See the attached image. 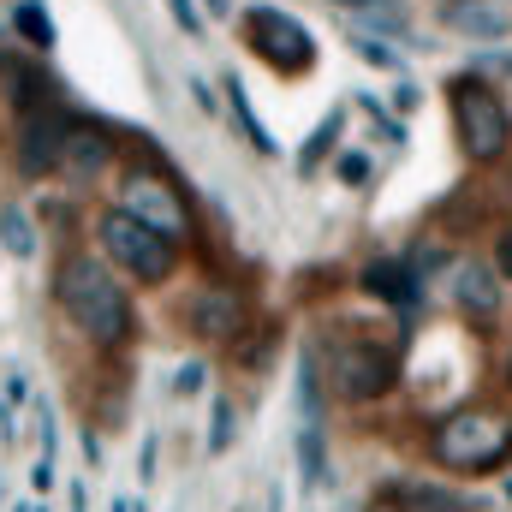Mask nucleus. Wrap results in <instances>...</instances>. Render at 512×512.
<instances>
[{"label": "nucleus", "instance_id": "obj_1", "mask_svg": "<svg viewBox=\"0 0 512 512\" xmlns=\"http://www.w3.org/2000/svg\"><path fill=\"white\" fill-rule=\"evenodd\" d=\"M54 304H60L66 322H72L84 340H96V346H120V340L131 334L126 286L84 251L60 256V268H54Z\"/></svg>", "mask_w": 512, "mask_h": 512}, {"label": "nucleus", "instance_id": "obj_2", "mask_svg": "<svg viewBox=\"0 0 512 512\" xmlns=\"http://www.w3.org/2000/svg\"><path fill=\"white\" fill-rule=\"evenodd\" d=\"M429 459H435L441 471L483 477V471H495V465L512 459V423L501 411H489V405H465V411H453V417L435 423Z\"/></svg>", "mask_w": 512, "mask_h": 512}, {"label": "nucleus", "instance_id": "obj_3", "mask_svg": "<svg viewBox=\"0 0 512 512\" xmlns=\"http://www.w3.org/2000/svg\"><path fill=\"white\" fill-rule=\"evenodd\" d=\"M447 102H453V131H459L465 161L489 167V161H501L512 149V114H507V102H501V90H495L489 78H477V72L453 78Z\"/></svg>", "mask_w": 512, "mask_h": 512}, {"label": "nucleus", "instance_id": "obj_4", "mask_svg": "<svg viewBox=\"0 0 512 512\" xmlns=\"http://www.w3.org/2000/svg\"><path fill=\"white\" fill-rule=\"evenodd\" d=\"M96 239H102V256L131 274L137 286H161V280H173V268H179V245L167 239V233H155L149 221H137L131 209H108L102 215V227H96Z\"/></svg>", "mask_w": 512, "mask_h": 512}, {"label": "nucleus", "instance_id": "obj_5", "mask_svg": "<svg viewBox=\"0 0 512 512\" xmlns=\"http://www.w3.org/2000/svg\"><path fill=\"white\" fill-rule=\"evenodd\" d=\"M328 382H334V393H340L346 405H370V399L393 393L399 358H393V346L370 340V334H340V340L328 346Z\"/></svg>", "mask_w": 512, "mask_h": 512}, {"label": "nucleus", "instance_id": "obj_6", "mask_svg": "<svg viewBox=\"0 0 512 512\" xmlns=\"http://www.w3.org/2000/svg\"><path fill=\"white\" fill-rule=\"evenodd\" d=\"M245 42L256 48V60H268L286 78H298V72L316 66V36L292 12H280V6H251L245 12Z\"/></svg>", "mask_w": 512, "mask_h": 512}, {"label": "nucleus", "instance_id": "obj_7", "mask_svg": "<svg viewBox=\"0 0 512 512\" xmlns=\"http://www.w3.org/2000/svg\"><path fill=\"white\" fill-rule=\"evenodd\" d=\"M120 209H131L137 221H149L155 233H167L173 245H179V239H191L185 197H179L161 173H149V167H131V173H126V185H120Z\"/></svg>", "mask_w": 512, "mask_h": 512}, {"label": "nucleus", "instance_id": "obj_8", "mask_svg": "<svg viewBox=\"0 0 512 512\" xmlns=\"http://www.w3.org/2000/svg\"><path fill=\"white\" fill-rule=\"evenodd\" d=\"M453 304L471 316V322H495L501 316V268L495 262H459L453 268Z\"/></svg>", "mask_w": 512, "mask_h": 512}, {"label": "nucleus", "instance_id": "obj_9", "mask_svg": "<svg viewBox=\"0 0 512 512\" xmlns=\"http://www.w3.org/2000/svg\"><path fill=\"white\" fill-rule=\"evenodd\" d=\"M114 161V143L102 126H84V120H66V143H60V173L72 185H90L102 167Z\"/></svg>", "mask_w": 512, "mask_h": 512}, {"label": "nucleus", "instance_id": "obj_10", "mask_svg": "<svg viewBox=\"0 0 512 512\" xmlns=\"http://www.w3.org/2000/svg\"><path fill=\"white\" fill-rule=\"evenodd\" d=\"M60 143H66V120L60 114H24V131H18V167L36 179V173H60Z\"/></svg>", "mask_w": 512, "mask_h": 512}, {"label": "nucleus", "instance_id": "obj_11", "mask_svg": "<svg viewBox=\"0 0 512 512\" xmlns=\"http://www.w3.org/2000/svg\"><path fill=\"white\" fill-rule=\"evenodd\" d=\"M364 292L393 304V310H417L423 304V280H417L411 262H370L364 268Z\"/></svg>", "mask_w": 512, "mask_h": 512}, {"label": "nucleus", "instance_id": "obj_12", "mask_svg": "<svg viewBox=\"0 0 512 512\" xmlns=\"http://www.w3.org/2000/svg\"><path fill=\"white\" fill-rule=\"evenodd\" d=\"M447 30L477 36V42H495V36L512 30V18L495 6V0H447Z\"/></svg>", "mask_w": 512, "mask_h": 512}, {"label": "nucleus", "instance_id": "obj_13", "mask_svg": "<svg viewBox=\"0 0 512 512\" xmlns=\"http://www.w3.org/2000/svg\"><path fill=\"white\" fill-rule=\"evenodd\" d=\"M239 322H245V310H239L233 292H203V298L191 304V328H197L203 340H233Z\"/></svg>", "mask_w": 512, "mask_h": 512}, {"label": "nucleus", "instance_id": "obj_14", "mask_svg": "<svg viewBox=\"0 0 512 512\" xmlns=\"http://www.w3.org/2000/svg\"><path fill=\"white\" fill-rule=\"evenodd\" d=\"M221 96H227V102H233V120H239V126H245V137H251V143H256V155H280V143H274V137H268V126H262V120H256L251 96H245V84H239V78H233V72H227V78H221Z\"/></svg>", "mask_w": 512, "mask_h": 512}, {"label": "nucleus", "instance_id": "obj_15", "mask_svg": "<svg viewBox=\"0 0 512 512\" xmlns=\"http://www.w3.org/2000/svg\"><path fill=\"white\" fill-rule=\"evenodd\" d=\"M298 465H304V489L328 483V447H322V417H304L298 429Z\"/></svg>", "mask_w": 512, "mask_h": 512}, {"label": "nucleus", "instance_id": "obj_16", "mask_svg": "<svg viewBox=\"0 0 512 512\" xmlns=\"http://www.w3.org/2000/svg\"><path fill=\"white\" fill-rule=\"evenodd\" d=\"M12 24H18V36L36 48V54H54V18H48V6L42 0H18V12H12Z\"/></svg>", "mask_w": 512, "mask_h": 512}, {"label": "nucleus", "instance_id": "obj_17", "mask_svg": "<svg viewBox=\"0 0 512 512\" xmlns=\"http://www.w3.org/2000/svg\"><path fill=\"white\" fill-rule=\"evenodd\" d=\"M0 245L12 256L36 251V233H30V221H24V209H0Z\"/></svg>", "mask_w": 512, "mask_h": 512}, {"label": "nucleus", "instance_id": "obj_18", "mask_svg": "<svg viewBox=\"0 0 512 512\" xmlns=\"http://www.w3.org/2000/svg\"><path fill=\"white\" fill-rule=\"evenodd\" d=\"M340 126H346V114H328V120L316 126V137H310V149L298 155V173H316V161H322V155H328V149L340 143Z\"/></svg>", "mask_w": 512, "mask_h": 512}, {"label": "nucleus", "instance_id": "obj_19", "mask_svg": "<svg viewBox=\"0 0 512 512\" xmlns=\"http://www.w3.org/2000/svg\"><path fill=\"white\" fill-rule=\"evenodd\" d=\"M233 423H239L233 399H227V393H215V417H209V453H227V447H233Z\"/></svg>", "mask_w": 512, "mask_h": 512}, {"label": "nucleus", "instance_id": "obj_20", "mask_svg": "<svg viewBox=\"0 0 512 512\" xmlns=\"http://www.w3.org/2000/svg\"><path fill=\"white\" fill-rule=\"evenodd\" d=\"M352 54H358L364 66H376V72H399V54H393L387 42H376V36H352Z\"/></svg>", "mask_w": 512, "mask_h": 512}, {"label": "nucleus", "instance_id": "obj_21", "mask_svg": "<svg viewBox=\"0 0 512 512\" xmlns=\"http://www.w3.org/2000/svg\"><path fill=\"white\" fill-rule=\"evenodd\" d=\"M167 12H173V24H179V30H185V36H203V24H209V18H203V6H197V0H167Z\"/></svg>", "mask_w": 512, "mask_h": 512}, {"label": "nucleus", "instance_id": "obj_22", "mask_svg": "<svg viewBox=\"0 0 512 512\" xmlns=\"http://www.w3.org/2000/svg\"><path fill=\"white\" fill-rule=\"evenodd\" d=\"M340 179H346V185H364V179H370V161H364V155H340Z\"/></svg>", "mask_w": 512, "mask_h": 512}, {"label": "nucleus", "instance_id": "obj_23", "mask_svg": "<svg viewBox=\"0 0 512 512\" xmlns=\"http://www.w3.org/2000/svg\"><path fill=\"white\" fill-rule=\"evenodd\" d=\"M203 387V364H185L179 376H173V393H197Z\"/></svg>", "mask_w": 512, "mask_h": 512}, {"label": "nucleus", "instance_id": "obj_24", "mask_svg": "<svg viewBox=\"0 0 512 512\" xmlns=\"http://www.w3.org/2000/svg\"><path fill=\"white\" fill-rule=\"evenodd\" d=\"M495 268H501V280H512V227L495 239Z\"/></svg>", "mask_w": 512, "mask_h": 512}, {"label": "nucleus", "instance_id": "obj_25", "mask_svg": "<svg viewBox=\"0 0 512 512\" xmlns=\"http://www.w3.org/2000/svg\"><path fill=\"white\" fill-rule=\"evenodd\" d=\"M417 102H423V90H417V84H399V90H393V108H399V114H411Z\"/></svg>", "mask_w": 512, "mask_h": 512}, {"label": "nucleus", "instance_id": "obj_26", "mask_svg": "<svg viewBox=\"0 0 512 512\" xmlns=\"http://www.w3.org/2000/svg\"><path fill=\"white\" fill-rule=\"evenodd\" d=\"M30 483H36V489H48V483H54V453H42V459H36V471H30Z\"/></svg>", "mask_w": 512, "mask_h": 512}, {"label": "nucleus", "instance_id": "obj_27", "mask_svg": "<svg viewBox=\"0 0 512 512\" xmlns=\"http://www.w3.org/2000/svg\"><path fill=\"white\" fill-rule=\"evenodd\" d=\"M191 96H197V108H203V114H215V90H209L203 78H191Z\"/></svg>", "mask_w": 512, "mask_h": 512}, {"label": "nucleus", "instance_id": "obj_28", "mask_svg": "<svg viewBox=\"0 0 512 512\" xmlns=\"http://www.w3.org/2000/svg\"><path fill=\"white\" fill-rule=\"evenodd\" d=\"M90 507V495H84V483H72V512H84Z\"/></svg>", "mask_w": 512, "mask_h": 512}, {"label": "nucleus", "instance_id": "obj_29", "mask_svg": "<svg viewBox=\"0 0 512 512\" xmlns=\"http://www.w3.org/2000/svg\"><path fill=\"white\" fill-rule=\"evenodd\" d=\"M203 12H215V18H221V12H233V0H203Z\"/></svg>", "mask_w": 512, "mask_h": 512}, {"label": "nucleus", "instance_id": "obj_30", "mask_svg": "<svg viewBox=\"0 0 512 512\" xmlns=\"http://www.w3.org/2000/svg\"><path fill=\"white\" fill-rule=\"evenodd\" d=\"M340 6H393V0H340Z\"/></svg>", "mask_w": 512, "mask_h": 512}, {"label": "nucleus", "instance_id": "obj_31", "mask_svg": "<svg viewBox=\"0 0 512 512\" xmlns=\"http://www.w3.org/2000/svg\"><path fill=\"white\" fill-rule=\"evenodd\" d=\"M507 501H512V477H507Z\"/></svg>", "mask_w": 512, "mask_h": 512}, {"label": "nucleus", "instance_id": "obj_32", "mask_svg": "<svg viewBox=\"0 0 512 512\" xmlns=\"http://www.w3.org/2000/svg\"><path fill=\"white\" fill-rule=\"evenodd\" d=\"M507 387H512V364H507Z\"/></svg>", "mask_w": 512, "mask_h": 512}]
</instances>
